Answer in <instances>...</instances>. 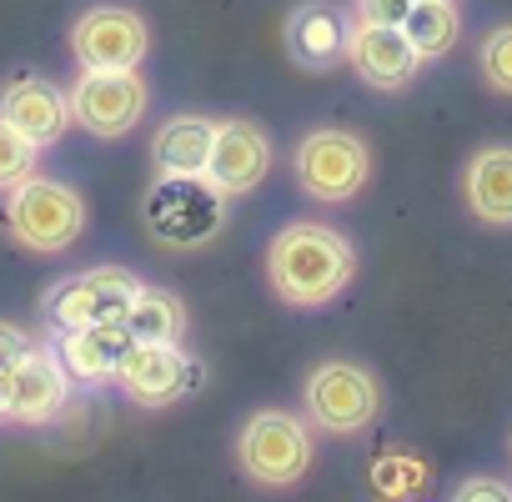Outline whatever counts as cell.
<instances>
[{"label": "cell", "mask_w": 512, "mask_h": 502, "mask_svg": "<svg viewBox=\"0 0 512 502\" xmlns=\"http://www.w3.org/2000/svg\"><path fill=\"white\" fill-rule=\"evenodd\" d=\"M267 277L287 307H322L352 287L357 251L342 231L322 221H292L267 246Z\"/></svg>", "instance_id": "1"}, {"label": "cell", "mask_w": 512, "mask_h": 502, "mask_svg": "<svg viewBox=\"0 0 512 502\" xmlns=\"http://www.w3.org/2000/svg\"><path fill=\"white\" fill-rule=\"evenodd\" d=\"M6 226L21 246L31 251H46V257H56V251L76 246V236L86 231V201L81 191L61 186V181H46V176H26L21 186L6 191Z\"/></svg>", "instance_id": "2"}, {"label": "cell", "mask_w": 512, "mask_h": 502, "mask_svg": "<svg viewBox=\"0 0 512 502\" xmlns=\"http://www.w3.org/2000/svg\"><path fill=\"white\" fill-rule=\"evenodd\" d=\"M146 226L166 246H201L226 221V191L211 176H161L146 196Z\"/></svg>", "instance_id": "3"}, {"label": "cell", "mask_w": 512, "mask_h": 502, "mask_svg": "<svg viewBox=\"0 0 512 502\" xmlns=\"http://www.w3.org/2000/svg\"><path fill=\"white\" fill-rule=\"evenodd\" d=\"M302 402H307V422L312 427H322L332 437H352V432H362V427L377 422L382 387L357 362H322V367L307 372Z\"/></svg>", "instance_id": "4"}, {"label": "cell", "mask_w": 512, "mask_h": 502, "mask_svg": "<svg viewBox=\"0 0 512 502\" xmlns=\"http://www.w3.org/2000/svg\"><path fill=\"white\" fill-rule=\"evenodd\" d=\"M292 171H297V186L312 196V201H352L362 186H367V171H372V156H367V141L352 136V131H337V126H322V131H307L297 141V156H292Z\"/></svg>", "instance_id": "5"}, {"label": "cell", "mask_w": 512, "mask_h": 502, "mask_svg": "<svg viewBox=\"0 0 512 502\" xmlns=\"http://www.w3.org/2000/svg\"><path fill=\"white\" fill-rule=\"evenodd\" d=\"M241 472L251 482H267V487H287L312 467V432L302 417L292 412H251L236 442Z\"/></svg>", "instance_id": "6"}, {"label": "cell", "mask_w": 512, "mask_h": 502, "mask_svg": "<svg viewBox=\"0 0 512 502\" xmlns=\"http://www.w3.org/2000/svg\"><path fill=\"white\" fill-rule=\"evenodd\" d=\"M111 382H121V392L136 407H171L201 387V362L181 352L176 342H131Z\"/></svg>", "instance_id": "7"}, {"label": "cell", "mask_w": 512, "mask_h": 502, "mask_svg": "<svg viewBox=\"0 0 512 502\" xmlns=\"http://www.w3.org/2000/svg\"><path fill=\"white\" fill-rule=\"evenodd\" d=\"M136 277L126 267H96L81 277H66L46 292V317L56 332H76V327H101L126 317L131 297H136Z\"/></svg>", "instance_id": "8"}, {"label": "cell", "mask_w": 512, "mask_h": 502, "mask_svg": "<svg viewBox=\"0 0 512 502\" xmlns=\"http://www.w3.org/2000/svg\"><path fill=\"white\" fill-rule=\"evenodd\" d=\"M71 96V116L91 131V136H126L141 116H146V81L136 71H81V81L66 91Z\"/></svg>", "instance_id": "9"}, {"label": "cell", "mask_w": 512, "mask_h": 502, "mask_svg": "<svg viewBox=\"0 0 512 502\" xmlns=\"http://www.w3.org/2000/svg\"><path fill=\"white\" fill-rule=\"evenodd\" d=\"M71 51L86 71H136L151 51L146 21L126 6H96L76 21Z\"/></svg>", "instance_id": "10"}, {"label": "cell", "mask_w": 512, "mask_h": 502, "mask_svg": "<svg viewBox=\"0 0 512 502\" xmlns=\"http://www.w3.org/2000/svg\"><path fill=\"white\" fill-rule=\"evenodd\" d=\"M272 171V136L246 121V116H231V121H216V141H211V161H206V176L226 191V196H246L267 181Z\"/></svg>", "instance_id": "11"}, {"label": "cell", "mask_w": 512, "mask_h": 502, "mask_svg": "<svg viewBox=\"0 0 512 502\" xmlns=\"http://www.w3.org/2000/svg\"><path fill=\"white\" fill-rule=\"evenodd\" d=\"M347 61L377 91H402L422 71V56L412 51V41L402 36V26H372V21H352Z\"/></svg>", "instance_id": "12"}, {"label": "cell", "mask_w": 512, "mask_h": 502, "mask_svg": "<svg viewBox=\"0 0 512 502\" xmlns=\"http://www.w3.org/2000/svg\"><path fill=\"white\" fill-rule=\"evenodd\" d=\"M0 116H6L16 131H26L41 151L56 146V141L66 136V126L76 121V116H71V96H66L61 86L41 81V76H21V81H11L6 96H0Z\"/></svg>", "instance_id": "13"}, {"label": "cell", "mask_w": 512, "mask_h": 502, "mask_svg": "<svg viewBox=\"0 0 512 502\" xmlns=\"http://www.w3.org/2000/svg\"><path fill=\"white\" fill-rule=\"evenodd\" d=\"M66 392H71V377L56 357V347H26L16 357V397H11V417L16 422H51L61 407H66Z\"/></svg>", "instance_id": "14"}, {"label": "cell", "mask_w": 512, "mask_h": 502, "mask_svg": "<svg viewBox=\"0 0 512 502\" xmlns=\"http://www.w3.org/2000/svg\"><path fill=\"white\" fill-rule=\"evenodd\" d=\"M347 41H352V21L327 0H307L287 21V51L307 71H332L337 61H347Z\"/></svg>", "instance_id": "15"}, {"label": "cell", "mask_w": 512, "mask_h": 502, "mask_svg": "<svg viewBox=\"0 0 512 502\" xmlns=\"http://www.w3.org/2000/svg\"><path fill=\"white\" fill-rule=\"evenodd\" d=\"M126 347H131V332H126L121 317L116 322H101V327H76V332H61L56 337V357H61V367H66L71 382H111Z\"/></svg>", "instance_id": "16"}, {"label": "cell", "mask_w": 512, "mask_h": 502, "mask_svg": "<svg viewBox=\"0 0 512 502\" xmlns=\"http://www.w3.org/2000/svg\"><path fill=\"white\" fill-rule=\"evenodd\" d=\"M462 196L482 226H512V146H482L462 171Z\"/></svg>", "instance_id": "17"}, {"label": "cell", "mask_w": 512, "mask_h": 502, "mask_svg": "<svg viewBox=\"0 0 512 502\" xmlns=\"http://www.w3.org/2000/svg\"><path fill=\"white\" fill-rule=\"evenodd\" d=\"M211 141H216V121H206V116H171L156 131V141H151L156 176H206Z\"/></svg>", "instance_id": "18"}, {"label": "cell", "mask_w": 512, "mask_h": 502, "mask_svg": "<svg viewBox=\"0 0 512 502\" xmlns=\"http://www.w3.org/2000/svg\"><path fill=\"white\" fill-rule=\"evenodd\" d=\"M121 322H126L131 342H181L186 337V307L166 287H136Z\"/></svg>", "instance_id": "19"}, {"label": "cell", "mask_w": 512, "mask_h": 502, "mask_svg": "<svg viewBox=\"0 0 512 502\" xmlns=\"http://www.w3.org/2000/svg\"><path fill=\"white\" fill-rule=\"evenodd\" d=\"M402 36L412 41V51H417L422 66H427V61H442V56L457 46L462 16H457L452 0H412V11L402 16Z\"/></svg>", "instance_id": "20"}, {"label": "cell", "mask_w": 512, "mask_h": 502, "mask_svg": "<svg viewBox=\"0 0 512 502\" xmlns=\"http://www.w3.org/2000/svg\"><path fill=\"white\" fill-rule=\"evenodd\" d=\"M427 482H432V467L412 452H382L372 462V487L382 497H417V492H427Z\"/></svg>", "instance_id": "21"}, {"label": "cell", "mask_w": 512, "mask_h": 502, "mask_svg": "<svg viewBox=\"0 0 512 502\" xmlns=\"http://www.w3.org/2000/svg\"><path fill=\"white\" fill-rule=\"evenodd\" d=\"M36 156H41V146L0 116V191H11L26 176H36Z\"/></svg>", "instance_id": "22"}, {"label": "cell", "mask_w": 512, "mask_h": 502, "mask_svg": "<svg viewBox=\"0 0 512 502\" xmlns=\"http://www.w3.org/2000/svg\"><path fill=\"white\" fill-rule=\"evenodd\" d=\"M477 66H482V81H487L497 96H512V26H497V31L482 36Z\"/></svg>", "instance_id": "23"}, {"label": "cell", "mask_w": 512, "mask_h": 502, "mask_svg": "<svg viewBox=\"0 0 512 502\" xmlns=\"http://www.w3.org/2000/svg\"><path fill=\"white\" fill-rule=\"evenodd\" d=\"M407 11L412 0H357V21H372V26H402Z\"/></svg>", "instance_id": "24"}, {"label": "cell", "mask_w": 512, "mask_h": 502, "mask_svg": "<svg viewBox=\"0 0 512 502\" xmlns=\"http://www.w3.org/2000/svg\"><path fill=\"white\" fill-rule=\"evenodd\" d=\"M452 497H462V502H477V497H512V487L507 482H492V477H467V482H457V492Z\"/></svg>", "instance_id": "25"}, {"label": "cell", "mask_w": 512, "mask_h": 502, "mask_svg": "<svg viewBox=\"0 0 512 502\" xmlns=\"http://www.w3.org/2000/svg\"><path fill=\"white\" fill-rule=\"evenodd\" d=\"M26 347H31V337H26L16 322H0V362H16Z\"/></svg>", "instance_id": "26"}, {"label": "cell", "mask_w": 512, "mask_h": 502, "mask_svg": "<svg viewBox=\"0 0 512 502\" xmlns=\"http://www.w3.org/2000/svg\"><path fill=\"white\" fill-rule=\"evenodd\" d=\"M11 397H16V362H0V417H11Z\"/></svg>", "instance_id": "27"}]
</instances>
